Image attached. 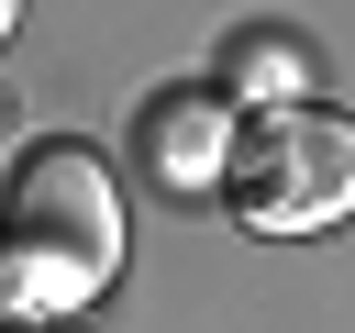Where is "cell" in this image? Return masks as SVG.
Listing matches in <instances>:
<instances>
[{
    "label": "cell",
    "mask_w": 355,
    "mask_h": 333,
    "mask_svg": "<svg viewBox=\"0 0 355 333\" xmlns=\"http://www.w3.org/2000/svg\"><path fill=\"white\" fill-rule=\"evenodd\" d=\"M111 266H122V189L100 166V144H78V133L22 144L11 189H0V289L33 311H78L111 289Z\"/></svg>",
    "instance_id": "1"
},
{
    "label": "cell",
    "mask_w": 355,
    "mask_h": 333,
    "mask_svg": "<svg viewBox=\"0 0 355 333\" xmlns=\"http://www.w3.org/2000/svg\"><path fill=\"white\" fill-rule=\"evenodd\" d=\"M11 22H22V0H0V44H11Z\"/></svg>",
    "instance_id": "5"
},
{
    "label": "cell",
    "mask_w": 355,
    "mask_h": 333,
    "mask_svg": "<svg viewBox=\"0 0 355 333\" xmlns=\"http://www.w3.org/2000/svg\"><path fill=\"white\" fill-rule=\"evenodd\" d=\"M222 200L244 233H322L355 211V122L322 100L288 111H244L233 155H222Z\"/></svg>",
    "instance_id": "2"
},
{
    "label": "cell",
    "mask_w": 355,
    "mask_h": 333,
    "mask_svg": "<svg viewBox=\"0 0 355 333\" xmlns=\"http://www.w3.org/2000/svg\"><path fill=\"white\" fill-rule=\"evenodd\" d=\"M222 100H255V111L311 100V44H300V33H277V22H244V33L222 44Z\"/></svg>",
    "instance_id": "4"
},
{
    "label": "cell",
    "mask_w": 355,
    "mask_h": 333,
    "mask_svg": "<svg viewBox=\"0 0 355 333\" xmlns=\"http://www.w3.org/2000/svg\"><path fill=\"white\" fill-rule=\"evenodd\" d=\"M133 144H144V178H155L166 200L222 189V155H233V100H222V89H155V100H144V122H133Z\"/></svg>",
    "instance_id": "3"
}]
</instances>
